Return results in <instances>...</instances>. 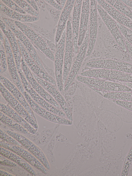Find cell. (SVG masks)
Here are the masks:
<instances>
[{"instance_id":"6da1fadb","label":"cell","mask_w":132,"mask_h":176,"mask_svg":"<svg viewBox=\"0 0 132 176\" xmlns=\"http://www.w3.org/2000/svg\"><path fill=\"white\" fill-rule=\"evenodd\" d=\"M98 30L96 44L101 50L109 53L113 59L125 61L128 53L121 49L103 21L98 15Z\"/></svg>"},{"instance_id":"7a4b0ae2","label":"cell","mask_w":132,"mask_h":176,"mask_svg":"<svg viewBox=\"0 0 132 176\" xmlns=\"http://www.w3.org/2000/svg\"><path fill=\"white\" fill-rule=\"evenodd\" d=\"M89 26H88L84 41L79 47L76 57L73 58L71 68L65 83L63 91H67L76 80L86 57L89 41Z\"/></svg>"},{"instance_id":"3957f363","label":"cell","mask_w":132,"mask_h":176,"mask_svg":"<svg viewBox=\"0 0 132 176\" xmlns=\"http://www.w3.org/2000/svg\"><path fill=\"white\" fill-rule=\"evenodd\" d=\"M14 22L37 49L51 60L54 61V55L42 36L24 23L15 20Z\"/></svg>"},{"instance_id":"277c9868","label":"cell","mask_w":132,"mask_h":176,"mask_svg":"<svg viewBox=\"0 0 132 176\" xmlns=\"http://www.w3.org/2000/svg\"><path fill=\"white\" fill-rule=\"evenodd\" d=\"M0 18L13 32L33 59L43 70L47 73L33 45L27 37L16 26L14 22V20L5 17V15L1 14H0Z\"/></svg>"},{"instance_id":"5b68a950","label":"cell","mask_w":132,"mask_h":176,"mask_svg":"<svg viewBox=\"0 0 132 176\" xmlns=\"http://www.w3.org/2000/svg\"><path fill=\"white\" fill-rule=\"evenodd\" d=\"M66 37V28L64 29L56 48L54 65L55 80L57 88L60 92L63 91V73Z\"/></svg>"},{"instance_id":"8992f818","label":"cell","mask_w":132,"mask_h":176,"mask_svg":"<svg viewBox=\"0 0 132 176\" xmlns=\"http://www.w3.org/2000/svg\"><path fill=\"white\" fill-rule=\"evenodd\" d=\"M3 130L19 142L50 170L51 169L50 163L45 154L37 145L23 134L11 130Z\"/></svg>"},{"instance_id":"52a82bcc","label":"cell","mask_w":132,"mask_h":176,"mask_svg":"<svg viewBox=\"0 0 132 176\" xmlns=\"http://www.w3.org/2000/svg\"><path fill=\"white\" fill-rule=\"evenodd\" d=\"M71 14L66 27V37L63 73L64 86L65 83L72 63L73 52V36L71 27Z\"/></svg>"},{"instance_id":"ba28073f","label":"cell","mask_w":132,"mask_h":176,"mask_svg":"<svg viewBox=\"0 0 132 176\" xmlns=\"http://www.w3.org/2000/svg\"><path fill=\"white\" fill-rule=\"evenodd\" d=\"M18 71L25 91L36 103L47 110L60 116L67 118L65 114L63 111L49 103L34 90L26 79L21 68Z\"/></svg>"},{"instance_id":"9c48e42d","label":"cell","mask_w":132,"mask_h":176,"mask_svg":"<svg viewBox=\"0 0 132 176\" xmlns=\"http://www.w3.org/2000/svg\"><path fill=\"white\" fill-rule=\"evenodd\" d=\"M0 146L8 149L19 155L31 166L46 175L49 170L32 154L24 148L7 143L1 139Z\"/></svg>"},{"instance_id":"30bf717a","label":"cell","mask_w":132,"mask_h":176,"mask_svg":"<svg viewBox=\"0 0 132 176\" xmlns=\"http://www.w3.org/2000/svg\"><path fill=\"white\" fill-rule=\"evenodd\" d=\"M97 8L98 12L103 21L117 44L124 52L128 53L123 36L117 26L116 21L97 3Z\"/></svg>"},{"instance_id":"8fae6325","label":"cell","mask_w":132,"mask_h":176,"mask_svg":"<svg viewBox=\"0 0 132 176\" xmlns=\"http://www.w3.org/2000/svg\"><path fill=\"white\" fill-rule=\"evenodd\" d=\"M97 3V0H90L89 41L86 57H89L91 55L97 41L98 30V13Z\"/></svg>"},{"instance_id":"7c38bea8","label":"cell","mask_w":132,"mask_h":176,"mask_svg":"<svg viewBox=\"0 0 132 176\" xmlns=\"http://www.w3.org/2000/svg\"><path fill=\"white\" fill-rule=\"evenodd\" d=\"M22 94L34 112L39 116L48 121L58 124L68 125L72 124V121L53 113L39 105L25 91Z\"/></svg>"},{"instance_id":"4fadbf2b","label":"cell","mask_w":132,"mask_h":176,"mask_svg":"<svg viewBox=\"0 0 132 176\" xmlns=\"http://www.w3.org/2000/svg\"><path fill=\"white\" fill-rule=\"evenodd\" d=\"M0 89L1 94L8 104L37 130L38 126L37 122L33 118L22 105L1 83Z\"/></svg>"},{"instance_id":"5bb4252c","label":"cell","mask_w":132,"mask_h":176,"mask_svg":"<svg viewBox=\"0 0 132 176\" xmlns=\"http://www.w3.org/2000/svg\"><path fill=\"white\" fill-rule=\"evenodd\" d=\"M91 65L94 68L114 70L132 74V64L119 60L97 58L92 61Z\"/></svg>"},{"instance_id":"9a60e30c","label":"cell","mask_w":132,"mask_h":176,"mask_svg":"<svg viewBox=\"0 0 132 176\" xmlns=\"http://www.w3.org/2000/svg\"><path fill=\"white\" fill-rule=\"evenodd\" d=\"M21 68L26 79L34 90L49 103L58 109L62 110L61 107L55 99L35 79L31 71L22 58Z\"/></svg>"},{"instance_id":"2e32d148","label":"cell","mask_w":132,"mask_h":176,"mask_svg":"<svg viewBox=\"0 0 132 176\" xmlns=\"http://www.w3.org/2000/svg\"><path fill=\"white\" fill-rule=\"evenodd\" d=\"M17 39L22 58L30 70L38 76L57 87L55 80L38 66L31 58L20 41L17 38Z\"/></svg>"},{"instance_id":"e0dca14e","label":"cell","mask_w":132,"mask_h":176,"mask_svg":"<svg viewBox=\"0 0 132 176\" xmlns=\"http://www.w3.org/2000/svg\"><path fill=\"white\" fill-rule=\"evenodd\" d=\"M4 43L7 67L12 82L21 92H22L24 89L19 75L10 43L6 37L4 38Z\"/></svg>"},{"instance_id":"ac0fdd59","label":"cell","mask_w":132,"mask_h":176,"mask_svg":"<svg viewBox=\"0 0 132 176\" xmlns=\"http://www.w3.org/2000/svg\"><path fill=\"white\" fill-rule=\"evenodd\" d=\"M0 82L13 96L24 107L30 116L37 121L34 111L22 93L11 81L1 74Z\"/></svg>"},{"instance_id":"d6986e66","label":"cell","mask_w":132,"mask_h":176,"mask_svg":"<svg viewBox=\"0 0 132 176\" xmlns=\"http://www.w3.org/2000/svg\"><path fill=\"white\" fill-rule=\"evenodd\" d=\"M82 1L76 0L72 12L71 23L74 56H76L79 47L78 45V40Z\"/></svg>"},{"instance_id":"ffe728a7","label":"cell","mask_w":132,"mask_h":176,"mask_svg":"<svg viewBox=\"0 0 132 176\" xmlns=\"http://www.w3.org/2000/svg\"><path fill=\"white\" fill-rule=\"evenodd\" d=\"M0 24L1 29L8 39L10 43L18 70L21 68L22 57L17 38L9 27L1 19Z\"/></svg>"},{"instance_id":"44dd1931","label":"cell","mask_w":132,"mask_h":176,"mask_svg":"<svg viewBox=\"0 0 132 176\" xmlns=\"http://www.w3.org/2000/svg\"><path fill=\"white\" fill-rule=\"evenodd\" d=\"M76 0H67L63 9L57 25L55 37V43L56 46L61 37L66 24L71 15Z\"/></svg>"},{"instance_id":"7402d4cb","label":"cell","mask_w":132,"mask_h":176,"mask_svg":"<svg viewBox=\"0 0 132 176\" xmlns=\"http://www.w3.org/2000/svg\"><path fill=\"white\" fill-rule=\"evenodd\" d=\"M97 3L114 20L132 30V20L120 12L105 0H97Z\"/></svg>"},{"instance_id":"603a6c76","label":"cell","mask_w":132,"mask_h":176,"mask_svg":"<svg viewBox=\"0 0 132 176\" xmlns=\"http://www.w3.org/2000/svg\"><path fill=\"white\" fill-rule=\"evenodd\" d=\"M90 13V0L82 1L80 17L78 45L79 47L84 39L89 24Z\"/></svg>"},{"instance_id":"cb8c5ba5","label":"cell","mask_w":132,"mask_h":176,"mask_svg":"<svg viewBox=\"0 0 132 176\" xmlns=\"http://www.w3.org/2000/svg\"><path fill=\"white\" fill-rule=\"evenodd\" d=\"M0 111L19 124L31 134H35L37 130L34 128L22 116L8 104L0 102Z\"/></svg>"},{"instance_id":"d4e9b609","label":"cell","mask_w":132,"mask_h":176,"mask_svg":"<svg viewBox=\"0 0 132 176\" xmlns=\"http://www.w3.org/2000/svg\"><path fill=\"white\" fill-rule=\"evenodd\" d=\"M0 155L12 161L30 173L36 176L37 173L31 165L15 153L0 146Z\"/></svg>"},{"instance_id":"484cf974","label":"cell","mask_w":132,"mask_h":176,"mask_svg":"<svg viewBox=\"0 0 132 176\" xmlns=\"http://www.w3.org/2000/svg\"><path fill=\"white\" fill-rule=\"evenodd\" d=\"M1 11L7 16L21 22H30L38 21L39 18L21 14L9 8L2 2H0Z\"/></svg>"},{"instance_id":"4316f807","label":"cell","mask_w":132,"mask_h":176,"mask_svg":"<svg viewBox=\"0 0 132 176\" xmlns=\"http://www.w3.org/2000/svg\"><path fill=\"white\" fill-rule=\"evenodd\" d=\"M76 79L91 88L103 90L105 80L78 75Z\"/></svg>"},{"instance_id":"83f0119b","label":"cell","mask_w":132,"mask_h":176,"mask_svg":"<svg viewBox=\"0 0 132 176\" xmlns=\"http://www.w3.org/2000/svg\"><path fill=\"white\" fill-rule=\"evenodd\" d=\"M0 122L12 129L13 131L24 134H31L24 127L11 118L0 111Z\"/></svg>"},{"instance_id":"f1b7e54d","label":"cell","mask_w":132,"mask_h":176,"mask_svg":"<svg viewBox=\"0 0 132 176\" xmlns=\"http://www.w3.org/2000/svg\"><path fill=\"white\" fill-rule=\"evenodd\" d=\"M102 94L104 98L110 100L132 102V92H110L103 90Z\"/></svg>"},{"instance_id":"f546056e","label":"cell","mask_w":132,"mask_h":176,"mask_svg":"<svg viewBox=\"0 0 132 176\" xmlns=\"http://www.w3.org/2000/svg\"><path fill=\"white\" fill-rule=\"evenodd\" d=\"M59 125V124H58L53 128L43 131L40 134L39 139L34 143L38 146H43L47 144L54 135L57 134Z\"/></svg>"},{"instance_id":"4dcf8cb0","label":"cell","mask_w":132,"mask_h":176,"mask_svg":"<svg viewBox=\"0 0 132 176\" xmlns=\"http://www.w3.org/2000/svg\"><path fill=\"white\" fill-rule=\"evenodd\" d=\"M105 1L121 13L132 20V11L121 0H106Z\"/></svg>"},{"instance_id":"1f68e13d","label":"cell","mask_w":132,"mask_h":176,"mask_svg":"<svg viewBox=\"0 0 132 176\" xmlns=\"http://www.w3.org/2000/svg\"><path fill=\"white\" fill-rule=\"evenodd\" d=\"M0 169L6 171L15 176H32L29 172L19 166L16 167H12L0 164Z\"/></svg>"},{"instance_id":"d6a6232c","label":"cell","mask_w":132,"mask_h":176,"mask_svg":"<svg viewBox=\"0 0 132 176\" xmlns=\"http://www.w3.org/2000/svg\"><path fill=\"white\" fill-rule=\"evenodd\" d=\"M13 1L24 11L31 16L39 18V13L35 11L26 1L14 0Z\"/></svg>"},{"instance_id":"836d02e7","label":"cell","mask_w":132,"mask_h":176,"mask_svg":"<svg viewBox=\"0 0 132 176\" xmlns=\"http://www.w3.org/2000/svg\"><path fill=\"white\" fill-rule=\"evenodd\" d=\"M0 73L5 72L7 68L6 57L4 47V44L0 42Z\"/></svg>"},{"instance_id":"e575fe53","label":"cell","mask_w":132,"mask_h":176,"mask_svg":"<svg viewBox=\"0 0 132 176\" xmlns=\"http://www.w3.org/2000/svg\"><path fill=\"white\" fill-rule=\"evenodd\" d=\"M0 138L1 139L7 143L24 148L17 140L1 129Z\"/></svg>"},{"instance_id":"d590c367","label":"cell","mask_w":132,"mask_h":176,"mask_svg":"<svg viewBox=\"0 0 132 176\" xmlns=\"http://www.w3.org/2000/svg\"><path fill=\"white\" fill-rule=\"evenodd\" d=\"M116 23L123 36L132 46V30L116 21Z\"/></svg>"},{"instance_id":"8d00e7d4","label":"cell","mask_w":132,"mask_h":176,"mask_svg":"<svg viewBox=\"0 0 132 176\" xmlns=\"http://www.w3.org/2000/svg\"><path fill=\"white\" fill-rule=\"evenodd\" d=\"M45 3L46 8L52 18L56 24L57 25L62 11H60L55 9L46 2H45Z\"/></svg>"},{"instance_id":"74e56055","label":"cell","mask_w":132,"mask_h":176,"mask_svg":"<svg viewBox=\"0 0 132 176\" xmlns=\"http://www.w3.org/2000/svg\"><path fill=\"white\" fill-rule=\"evenodd\" d=\"M1 1L5 5L14 11L24 14H27V13L13 0H2Z\"/></svg>"},{"instance_id":"f35d334b","label":"cell","mask_w":132,"mask_h":176,"mask_svg":"<svg viewBox=\"0 0 132 176\" xmlns=\"http://www.w3.org/2000/svg\"><path fill=\"white\" fill-rule=\"evenodd\" d=\"M0 161V164L5 166L16 167L19 166L12 161L1 155Z\"/></svg>"},{"instance_id":"ab89813d","label":"cell","mask_w":132,"mask_h":176,"mask_svg":"<svg viewBox=\"0 0 132 176\" xmlns=\"http://www.w3.org/2000/svg\"><path fill=\"white\" fill-rule=\"evenodd\" d=\"M112 100L116 104L132 112V102L120 100Z\"/></svg>"},{"instance_id":"60d3db41","label":"cell","mask_w":132,"mask_h":176,"mask_svg":"<svg viewBox=\"0 0 132 176\" xmlns=\"http://www.w3.org/2000/svg\"><path fill=\"white\" fill-rule=\"evenodd\" d=\"M76 80L67 91H63L60 92L63 95H67L71 96H73L77 88Z\"/></svg>"},{"instance_id":"b9f144b4","label":"cell","mask_w":132,"mask_h":176,"mask_svg":"<svg viewBox=\"0 0 132 176\" xmlns=\"http://www.w3.org/2000/svg\"><path fill=\"white\" fill-rule=\"evenodd\" d=\"M44 1L55 9L60 11H62V8L60 5L56 2L55 0H47Z\"/></svg>"},{"instance_id":"7bdbcfd3","label":"cell","mask_w":132,"mask_h":176,"mask_svg":"<svg viewBox=\"0 0 132 176\" xmlns=\"http://www.w3.org/2000/svg\"><path fill=\"white\" fill-rule=\"evenodd\" d=\"M25 137L30 140L34 142L37 141L39 138L40 134L37 132L36 133L34 134H24Z\"/></svg>"},{"instance_id":"ee69618b","label":"cell","mask_w":132,"mask_h":176,"mask_svg":"<svg viewBox=\"0 0 132 176\" xmlns=\"http://www.w3.org/2000/svg\"><path fill=\"white\" fill-rule=\"evenodd\" d=\"M63 96L72 113L73 109V103L72 99V96L67 95Z\"/></svg>"},{"instance_id":"f6af8a7d","label":"cell","mask_w":132,"mask_h":176,"mask_svg":"<svg viewBox=\"0 0 132 176\" xmlns=\"http://www.w3.org/2000/svg\"><path fill=\"white\" fill-rule=\"evenodd\" d=\"M123 38L127 52L130 59L132 60V46L123 36Z\"/></svg>"},{"instance_id":"bcb514c9","label":"cell","mask_w":132,"mask_h":176,"mask_svg":"<svg viewBox=\"0 0 132 176\" xmlns=\"http://www.w3.org/2000/svg\"><path fill=\"white\" fill-rule=\"evenodd\" d=\"M36 12L39 13V9L36 3L34 0H25Z\"/></svg>"},{"instance_id":"7dc6e473","label":"cell","mask_w":132,"mask_h":176,"mask_svg":"<svg viewBox=\"0 0 132 176\" xmlns=\"http://www.w3.org/2000/svg\"><path fill=\"white\" fill-rule=\"evenodd\" d=\"M37 3V5L40 9H44L46 7V5L44 2L42 1H43L35 0Z\"/></svg>"},{"instance_id":"c3c4849f","label":"cell","mask_w":132,"mask_h":176,"mask_svg":"<svg viewBox=\"0 0 132 176\" xmlns=\"http://www.w3.org/2000/svg\"><path fill=\"white\" fill-rule=\"evenodd\" d=\"M1 176H14L15 175L9 172L1 169L0 170Z\"/></svg>"},{"instance_id":"681fc988","label":"cell","mask_w":132,"mask_h":176,"mask_svg":"<svg viewBox=\"0 0 132 176\" xmlns=\"http://www.w3.org/2000/svg\"><path fill=\"white\" fill-rule=\"evenodd\" d=\"M121 1L128 7L132 9V0H122Z\"/></svg>"},{"instance_id":"f907efd6","label":"cell","mask_w":132,"mask_h":176,"mask_svg":"<svg viewBox=\"0 0 132 176\" xmlns=\"http://www.w3.org/2000/svg\"><path fill=\"white\" fill-rule=\"evenodd\" d=\"M66 1L67 0H60V5L61 6L63 9L64 7Z\"/></svg>"},{"instance_id":"816d5d0a","label":"cell","mask_w":132,"mask_h":176,"mask_svg":"<svg viewBox=\"0 0 132 176\" xmlns=\"http://www.w3.org/2000/svg\"><path fill=\"white\" fill-rule=\"evenodd\" d=\"M125 85L127 86L132 90V83L125 82Z\"/></svg>"},{"instance_id":"f5cc1de1","label":"cell","mask_w":132,"mask_h":176,"mask_svg":"<svg viewBox=\"0 0 132 176\" xmlns=\"http://www.w3.org/2000/svg\"><path fill=\"white\" fill-rule=\"evenodd\" d=\"M129 8H130V10H131V11H132V9L131 8H130V7H129Z\"/></svg>"},{"instance_id":"db71d44e","label":"cell","mask_w":132,"mask_h":176,"mask_svg":"<svg viewBox=\"0 0 132 176\" xmlns=\"http://www.w3.org/2000/svg\"></svg>"},{"instance_id":"11a10c76","label":"cell","mask_w":132,"mask_h":176,"mask_svg":"<svg viewBox=\"0 0 132 176\" xmlns=\"http://www.w3.org/2000/svg\"></svg>"}]
</instances>
